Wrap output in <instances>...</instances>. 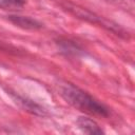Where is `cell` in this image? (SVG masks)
<instances>
[{"mask_svg": "<svg viewBox=\"0 0 135 135\" xmlns=\"http://www.w3.org/2000/svg\"><path fill=\"white\" fill-rule=\"evenodd\" d=\"M60 95L69 104L81 112L101 117L110 116V109L107 105L97 100L88 92L72 83H65L61 85Z\"/></svg>", "mask_w": 135, "mask_h": 135, "instance_id": "obj_1", "label": "cell"}, {"mask_svg": "<svg viewBox=\"0 0 135 135\" xmlns=\"http://www.w3.org/2000/svg\"><path fill=\"white\" fill-rule=\"evenodd\" d=\"M66 8L70 13H72L73 15H75L76 17H78L80 19H83V20L91 22V23H94V24H98L99 26L104 27L105 30L114 33L115 35H118V36L123 37V38H128V32H126L122 27H120L118 24H116L112 21H109V20H107L100 16H97L96 14H94L90 11H86L85 8L79 7L77 5L68 4Z\"/></svg>", "mask_w": 135, "mask_h": 135, "instance_id": "obj_2", "label": "cell"}, {"mask_svg": "<svg viewBox=\"0 0 135 135\" xmlns=\"http://www.w3.org/2000/svg\"><path fill=\"white\" fill-rule=\"evenodd\" d=\"M11 95L14 98V100L16 101V103H18L25 111H27L34 115H37V116H45L46 115V111L41 105L34 102L33 100L27 99V98L20 96V95H17V94H13V93H11Z\"/></svg>", "mask_w": 135, "mask_h": 135, "instance_id": "obj_3", "label": "cell"}, {"mask_svg": "<svg viewBox=\"0 0 135 135\" xmlns=\"http://www.w3.org/2000/svg\"><path fill=\"white\" fill-rule=\"evenodd\" d=\"M7 19L16 26H19L24 30H39L42 27V24L38 20L27 17V16L9 15V16H7Z\"/></svg>", "mask_w": 135, "mask_h": 135, "instance_id": "obj_4", "label": "cell"}, {"mask_svg": "<svg viewBox=\"0 0 135 135\" xmlns=\"http://www.w3.org/2000/svg\"><path fill=\"white\" fill-rule=\"evenodd\" d=\"M78 128L85 134H103V131L101 130V128L99 127V124L89 118V117H85V116H80L77 118V121H76Z\"/></svg>", "mask_w": 135, "mask_h": 135, "instance_id": "obj_5", "label": "cell"}, {"mask_svg": "<svg viewBox=\"0 0 135 135\" xmlns=\"http://www.w3.org/2000/svg\"><path fill=\"white\" fill-rule=\"evenodd\" d=\"M57 44L60 47L61 52H63L66 55L77 56V55H79V54L82 53L81 47L77 43H75L74 41H71L69 39H60V40H58Z\"/></svg>", "mask_w": 135, "mask_h": 135, "instance_id": "obj_6", "label": "cell"}, {"mask_svg": "<svg viewBox=\"0 0 135 135\" xmlns=\"http://www.w3.org/2000/svg\"><path fill=\"white\" fill-rule=\"evenodd\" d=\"M0 51H5V52H8V53H15V54H18V51L13 47L12 45H8L2 41H0Z\"/></svg>", "mask_w": 135, "mask_h": 135, "instance_id": "obj_7", "label": "cell"}, {"mask_svg": "<svg viewBox=\"0 0 135 135\" xmlns=\"http://www.w3.org/2000/svg\"><path fill=\"white\" fill-rule=\"evenodd\" d=\"M9 1L12 5H16V6H22L26 2V0H9Z\"/></svg>", "mask_w": 135, "mask_h": 135, "instance_id": "obj_8", "label": "cell"}, {"mask_svg": "<svg viewBox=\"0 0 135 135\" xmlns=\"http://www.w3.org/2000/svg\"><path fill=\"white\" fill-rule=\"evenodd\" d=\"M11 5H12V3H11L9 0H0V7L6 8V7L11 6Z\"/></svg>", "mask_w": 135, "mask_h": 135, "instance_id": "obj_9", "label": "cell"}]
</instances>
